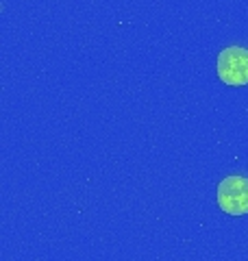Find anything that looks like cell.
<instances>
[{
	"instance_id": "7a4b0ae2",
	"label": "cell",
	"mask_w": 248,
	"mask_h": 261,
	"mask_svg": "<svg viewBox=\"0 0 248 261\" xmlns=\"http://www.w3.org/2000/svg\"><path fill=\"white\" fill-rule=\"evenodd\" d=\"M216 200H218V207L227 216H233V218L246 216L248 214V178L239 174L227 176L218 185Z\"/></svg>"
},
{
	"instance_id": "6da1fadb",
	"label": "cell",
	"mask_w": 248,
	"mask_h": 261,
	"mask_svg": "<svg viewBox=\"0 0 248 261\" xmlns=\"http://www.w3.org/2000/svg\"><path fill=\"white\" fill-rule=\"evenodd\" d=\"M216 70L222 83L231 87L248 85V50L242 46H229L220 50Z\"/></svg>"
}]
</instances>
